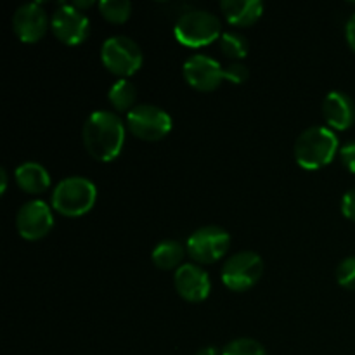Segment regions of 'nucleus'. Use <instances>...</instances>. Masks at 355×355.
I'll return each instance as SVG.
<instances>
[{
    "mask_svg": "<svg viewBox=\"0 0 355 355\" xmlns=\"http://www.w3.org/2000/svg\"><path fill=\"white\" fill-rule=\"evenodd\" d=\"M83 146L97 162H113L125 144V123L116 113L106 110L94 111L82 128Z\"/></svg>",
    "mask_w": 355,
    "mask_h": 355,
    "instance_id": "f257e3e1",
    "label": "nucleus"
},
{
    "mask_svg": "<svg viewBox=\"0 0 355 355\" xmlns=\"http://www.w3.org/2000/svg\"><path fill=\"white\" fill-rule=\"evenodd\" d=\"M338 137L329 127L314 125L302 132L295 141V159L304 170H319L335 159Z\"/></svg>",
    "mask_w": 355,
    "mask_h": 355,
    "instance_id": "f03ea898",
    "label": "nucleus"
},
{
    "mask_svg": "<svg viewBox=\"0 0 355 355\" xmlns=\"http://www.w3.org/2000/svg\"><path fill=\"white\" fill-rule=\"evenodd\" d=\"M97 201V187L87 177L73 175L62 179L54 187L51 205L64 217H82L89 214Z\"/></svg>",
    "mask_w": 355,
    "mask_h": 355,
    "instance_id": "7ed1b4c3",
    "label": "nucleus"
},
{
    "mask_svg": "<svg viewBox=\"0 0 355 355\" xmlns=\"http://www.w3.org/2000/svg\"><path fill=\"white\" fill-rule=\"evenodd\" d=\"M173 35L180 45L191 49L205 47V45L214 44L215 40H220L222 23L217 14L210 10H187L177 19Z\"/></svg>",
    "mask_w": 355,
    "mask_h": 355,
    "instance_id": "20e7f679",
    "label": "nucleus"
},
{
    "mask_svg": "<svg viewBox=\"0 0 355 355\" xmlns=\"http://www.w3.org/2000/svg\"><path fill=\"white\" fill-rule=\"evenodd\" d=\"M101 61L106 69L120 78H128L141 69L144 55L137 42L125 35H113L106 38L101 47Z\"/></svg>",
    "mask_w": 355,
    "mask_h": 355,
    "instance_id": "39448f33",
    "label": "nucleus"
},
{
    "mask_svg": "<svg viewBox=\"0 0 355 355\" xmlns=\"http://www.w3.org/2000/svg\"><path fill=\"white\" fill-rule=\"evenodd\" d=\"M263 274V260L252 250L234 253L222 267V283L232 291H246L255 286Z\"/></svg>",
    "mask_w": 355,
    "mask_h": 355,
    "instance_id": "423d86ee",
    "label": "nucleus"
},
{
    "mask_svg": "<svg viewBox=\"0 0 355 355\" xmlns=\"http://www.w3.org/2000/svg\"><path fill=\"white\" fill-rule=\"evenodd\" d=\"M172 116L155 104H137L127 114V127L142 141H162L172 130Z\"/></svg>",
    "mask_w": 355,
    "mask_h": 355,
    "instance_id": "0eeeda50",
    "label": "nucleus"
},
{
    "mask_svg": "<svg viewBox=\"0 0 355 355\" xmlns=\"http://www.w3.org/2000/svg\"><path fill=\"white\" fill-rule=\"evenodd\" d=\"M231 236L218 225H203L187 238L186 250L198 263H214L227 253Z\"/></svg>",
    "mask_w": 355,
    "mask_h": 355,
    "instance_id": "6e6552de",
    "label": "nucleus"
},
{
    "mask_svg": "<svg viewBox=\"0 0 355 355\" xmlns=\"http://www.w3.org/2000/svg\"><path fill=\"white\" fill-rule=\"evenodd\" d=\"M51 30L64 45L75 47L83 44L90 33V21L85 12L73 3H61L51 17Z\"/></svg>",
    "mask_w": 355,
    "mask_h": 355,
    "instance_id": "1a4fd4ad",
    "label": "nucleus"
},
{
    "mask_svg": "<svg viewBox=\"0 0 355 355\" xmlns=\"http://www.w3.org/2000/svg\"><path fill=\"white\" fill-rule=\"evenodd\" d=\"M54 227L52 208L42 200H30L17 210L16 229L26 241H38L45 238Z\"/></svg>",
    "mask_w": 355,
    "mask_h": 355,
    "instance_id": "9d476101",
    "label": "nucleus"
},
{
    "mask_svg": "<svg viewBox=\"0 0 355 355\" xmlns=\"http://www.w3.org/2000/svg\"><path fill=\"white\" fill-rule=\"evenodd\" d=\"M182 75L193 89L200 92H211L225 80V68H222L217 59L207 54H194L186 59L182 66Z\"/></svg>",
    "mask_w": 355,
    "mask_h": 355,
    "instance_id": "9b49d317",
    "label": "nucleus"
},
{
    "mask_svg": "<svg viewBox=\"0 0 355 355\" xmlns=\"http://www.w3.org/2000/svg\"><path fill=\"white\" fill-rule=\"evenodd\" d=\"M51 19L40 2L23 3L12 16V30L23 44H37L45 37Z\"/></svg>",
    "mask_w": 355,
    "mask_h": 355,
    "instance_id": "f8f14e48",
    "label": "nucleus"
},
{
    "mask_svg": "<svg viewBox=\"0 0 355 355\" xmlns=\"http://www.w3.org/2000/svg\"><path fill=\"white\" fill-rule=\"evenodd\" d=\"M173 286L179 297H182L186 302H198L207 300L211 290V281L207 270L196 263H184L175 270L173 276Z\"/></svg>",
    "mask_w": 355,
    "mask_h": 355,
    "instance_id": "ddd939ff",
    "label": "nucleus"
},
{
    "mask_svg": "<svg viewBox=\"0 0 355 355\" xmlns=\"http://www.w3.org/2000/svg\"><path fill=\"white\" fill-rule=\"evenodd\" d=\"M322 116L331 130H347L355 121V104L352 97L342 90H333L322 101Z\"/></svg>",
    "mask_w": 355,
    "mask_h": 355,
    "instance_id": "4468645a",
    "label": "nucleus"
},
{
    "mask_svg": "<svg viewBox=\"0 0 355 355\" xmlns=\"http://www.w3.org/2000/svg\"><path fill=\"white\" fill-rule=\"evenodd\" d=\"M220 9L232 26H252L262 17L263 3L260 0H222Z\"/></svg>",
    "mask_w": 355,
    "mask_h": 355,
    "instance_id": "2eb2a0df",
    "label": "nucleus"
},
{
    "mask_svg": "<svg viewBox=\"0 0 355 355\" xmlns=\"http://www.w3.org/2000/svg\"><path fill=\"white\" fill-rule=\"evenodd\" d=\"M16 184L28 194H40L51 187V173L42 163L24 162L14 172Z\"/></svg>",
    "mask_w": 355,
    "mask_h": 355,
    "instance_id": "dca6fc26",
    "label": "nucleus"
},
{
    "mask_svg": "<svg viewBox=\"0 0 355 355\" xmlns=\"http://www.w3.org/2000/svg\"><path fill=\"white\" fill-rule=\"evenodd\" d=\"M187 250L184 248V245L177 239H163L158 245L155 246L151 253L153 263H155L158 269L162 270H172L179 269L180 266H184L182 260L186 255Z\"/></svg>",
    "mask_w": 355,
    "mask_h": 355,
    "instance_id": "f3484780",
    "label": "nucleus"
},
{
    "mask_svg": "<svg viewBox=\"0 0 355 355\" xmlns=\"http://www.w3.org/2000/svg\"><path fill=\"white\" fill-rule=\"evenodd\" d=\"M107 99L111 106L120 113H130L137 104V87L128 78H118L107 90Z\"/></svg>",
    "mask_w": 355,
    "mask_h": 355,
    "instance_id": "a211bd4d",
    "label": "nucleus"
},
{
    "mask_svg": "<svg viewBox=\"0 0 355 355\" xmlns=\"http://www.w3.org/2000/svg\"><path fill=\"white\" fill-rule=\"evenodd\" d=\"M218 42H220V51L224 52L227 58L241 61V59H245L246 55H248V38H246L245 35L238 33V31H224Z\"/></svg>",
    "mask_w": 355,
    "mask_h": 355,
    "instance_id": "6ab92c4d",
    "label": "nucleus"
},
{
    "mask_svg": "<svg viewBox=\"0 0 355 355\" xmlns=\"http://www.w3.org/2000/svg\"><path fill=\"white\" fill-rule=\"evenodd\" d=\"M97 7L104 19L114 24L125 23L132 14V3L128 0H101Z\"/></svg>",
    "mask_w": 355,
    "mask_h": 355,
    "instance_id": "aec40b11",
    "label": "nucleus"
},
{
    "mask_svg": "<svg viewBox=\"0 0 355 355\" xmlns=\"http://www.w3.org/2000/svg\"><path fill=\"white\" fill-rule=\"evenodd\" d=\"M222 355H267V350L253 338H236L224 347Z\"/></svg>",
    "mask_w": 355,
    "mask_h": 355,
    "instance_id": "412c9836",
    "label": "nucleus"
},
{
    "mask_svg": "<svg viewBox=\"0 0 355 355\" xmlns=\"http://www.w3.org/2000/svg\"><path fill=\"white\" fill-rule=\"evenodd\" d=\"M336 281L347 290H355V257H347L338 263Z\"/></svg>",
    "mask_w": 355,
    "mask_h": 355,
    "instance_id": "4be33fe9",
    "label": "nucleus"
},
{
    "mask_svg": "<svg viewBox=\"0 0 355 355\" xmlns=\"http://www.w3.org/2000/svg\"><path fill=\"white\" fill-rule=\"evenodd\" d=\"M248 76H250L248 66L241 61L231 62V64L225 68V80H229V82L234 83V85H241V83H245L246 80H248Z\"/></svg>",
    "mask_w": 355,
    "mask_h": 355,
    "instance_id": "5701e85b",
    "label": "nucleus"
},
{
    "mask_svg": "<svg viewBox=\"0 0 355 355\" xmlns=\"http://www.w3.org/2000/svg\"><path fill=\"white\" fill-rule=\"evenodd\" d=\"M340 159H342L343 166L349 170L350 173H355V142H349L338 151Z\"/></svg>",
    "mask_w": 355,
    "mask_h": 355,
    "instance_id": "b1692460",
    "label": "nucleus"
},
{
    "mask_svg": "<svg viewBox=\"0 0 355 355\" xmlns=\"http://www.w3.org/2000/svg\"><path fill=\"white\" fill-rule=\"evenodd\" d=\"M342 214L345 215L349 220L355 222V187L347 191L342 198Z\"/></svg>",
    "mask_w": 355,
    "mask_h": 355,
    "instance_id": "393cba45",
    "label": "nucleus"
},
{
    "mask_svg": "<svg viewBox=\"0 0 355 355\" xmlns=\"http://www.w3.org/2000/svg\"><path fill=\"white\" fill-rule=\"evenodd\" d=\"M345 37H347V42H349L350 49L355 52V12L349 17V21H347Z\"/></svg>",
    "mask_w": 355,
    "mask_h": 355,
    "instance_id": "a878e982",
    "label": "nucleus"
},
{
    "mask_svg": "<svg viewBox=\"0 0 355 355\" xmlns=\"http://www.w3.org/2000/svg\"><path fill=\"white\" fill-rule=\"evenodd\" d=\"M7 182H9V177H7V170L0 168V194H3L7 191Z\"/></svg>",
    "mask_w": 355,
    "mask_h": 355,
    "instance_id": "bb28decb",
    "label": "nucleus"
},
{
    "mask_svg": "<svg viewBox=\"0 0 355 355\" xmlns=\"http://www.w3.org/2000/svg\"><path fill=\"white\" fill-rule=\"evenodd\" d=\"M196 355H220V354H218V350L215 349V347H205V349L198 350Z\"/></svg>",
    "mask_w": 355,
    "mask_h": 355,
    "instance_id": "cd10ccee",
    "label": "nucleus"
},
{
    "mask_svg": "<svg viewBox=\"0 0 355 355\" xmlns=\"http://www.w3.org/2000/svg\"><path fill=\"white\" fill-rule=\"evenodd\" d=\"M73 6L76 7V9H87V7H90V6H94V2L92 0H85V2H73Z\"/></svg>",
    "mask_w": 355,
    "mask_h": 355,
    "instance_id": "c85d7f7f",
    "label": "nucleus"
}]
</instances>
